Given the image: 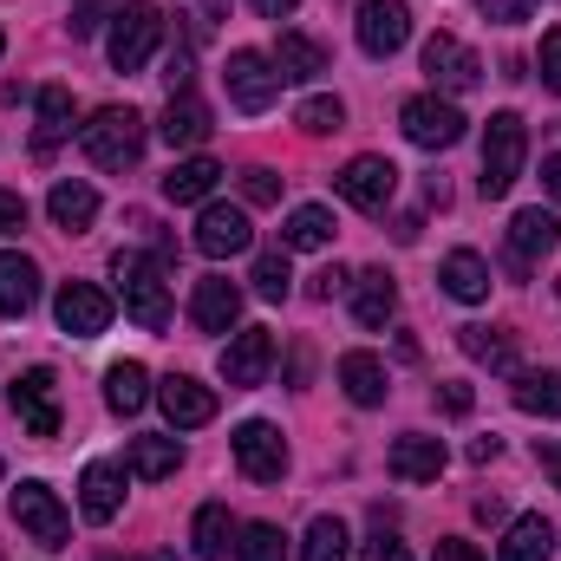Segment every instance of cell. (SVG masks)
Masks as SVG:
<instances>
[{
	"label": "cell",
	"instance_id": "cell-24",
	"mask_svg": "<svg viewBox=\"0 0 561 561\" xmlns=\"http://www.w3.org/2000/svg\"><path fill=\"white\" fill-rule=\"evenodd\" d=\"M437 280H444V294H450V300L477 307V300L490 294V262H483L477 249H450V255H444V268H437Z\"/></svg>",
	"mask_w": 561,
	"mask_h": 561
},
{
	"label": "cell",
	"instance_id": "cell-3",
	"mask_svg": "<svg viewBox=\"0 0 561 561\" xmlns=\"http://www.w3.org/2000/svg\"><path fill=\"white\" fill-rule=\"evenodd\" d=\"M157 39H163V13H157L150 0H118V13H112V39H105L112 66H118V72H144L150 53H157Z\"/></svg>",
	"mask_w": 561,
	"mask_h": 561
},
{
	"label": "cell",
	"instance_id": "cell-48",
	"mask_svg": "<svg viewBox=\"0 0 561 561\" xmlns=\"http://www.w3.org/2000/svg\"><path fill=\"white\" fill-rule=\"evenodd\" d=\"M13 229H26V203L13 190H0V236H13Z\"/></svg>",
	"mask_w": 561,
	"mask_h": 561
},
{
	"label": "cell",
	"instance_id": "cell-55",
	"mask_svg": "<svg viewBox=\"0 0 561 561\" xmlns=\"http://www.w3.org/2000/svg\"><path fill=\"white\" fill-rule=\"evenodd\" d=\"M373 561H412V556H405L399 542H379V549H373Z\"/></svg>",
	"mask_w": 561,
	"mask_h": 561
},
{
	"label": "cell",
	"instance_id": "cell-11",
	"mask_svg": "<svg viewBox=\"0 0 561 561\" xmlns=\"http://www.w3.org/2000/svg\"><path fill=\"white\" fill-rule=\"evenodd\" d=\"M236 463H242V477L249 483H280L287 477V444H280V431L268 419H249L236 431Z\"/></svg>",
	"mask_w": 561,
	"mask_h": 561
},
{
	"label": "cell",
	"instance_id": "cell-17",
	"mask_svg": "<svg viewBox=\"0 0 561 561\" xmlns=\"http://www.w3.org/2000/svg\"><path fill=\"white\" fill-rule=\"evenodd\" d=\"M190 320H196L203 333H229V327L242 320V287L222 280V275H203L196 294H190Z\"/></svg>",
	"mask_w": 561,
	"mask_h": 561
},
{
	"label": "cell",
	"instance_id": "cell-47",
	"mask_svg": "<svg viewBox=\"0 0 561 561\" xmlns=\"http://www.w3.org/2000/svg\"><path fill=\"white\" fill-rule=\"evenodd\" d=\"M437 405H444L450 419H470V405H477V392H470V386H444V392H437Z\"/></svg>",
	"mask_w": 561,
	"mask_h": 561
},
{
	"label": "cell",
	"instance_id": "cell-34",
	"mask_svg": "<svg viewBox=\"0 0 561 561\" xmlns=\"http://www.w3.org/2000/svg\"><path fill=\"white\" fill-rule=\"evenodd\" d=\"M327 242H333V216L320 203H300L280 229V249H327Z\"/></svg>",
	"mask_w": 561,
	"mask_h": 561
},
{
	"label": "cell",
	"instance_id": "cell-53",
	"mask_svg": "<svg viewBox=\"0 0 561 561\" xmlns=\"http://www.w3.org/2000/svg\"><path fill=\"white\" fill-rule=\"evenodd\" d=\"M477 523H503V496H477Z\"/></svg>",
	"mask_w": 561,
	"mask_h": 561
},
{
	"label": "cell",
	"instance_id": "cell-54",
	"mask_svg": "<svg viewBox=\"0 0 561 561\" xmlns=\"http://www.w3.org/2000/svg\"><path fill=\"white\" fill-rule=\"evenodd\" d=\"M496 450H503V437H477V444H470V457H477V463H490Z\"/></svg>",
	"mask_w": 561,
	"mask_h": 561
},
{
	"label": "cell",
	"instance_id": "cell-32",
	"mask_svg": "<svg viewBox=\"0 0 561 561\" xmlns=\"http://www.w3.org/2000/svg\"><path fill=\"white\" fill-rule=\"evenodd\" d=\"M268 59H275L280 79H320V72H327V46L307 39V33H280V46Z\"/></svg>",
	"mask_w": 561,
	"mask_h": 561
},
{
	"label": "cell",
	"instance_id": "cell-38",
	"mask_svg": "<svg viewBox=\"0 0 561 561\" xmlns=\"http://www.w3.org/2000/svg\"><path fill=\"white\" fill-rule=\"evenodd\" d=\"M294 125H300L307 138H327V131H340V125H346V105H340V99H327V92H313V99H300Z\"/></svg>",
	"mask_w": 561,
	"mask_h": 561
},
{
	"label": "cell",
	"instance_id": "cell-35",
	"mask_svg": "<svg viewBox=\"0 0 561 561\" xmlns=\"http://www.w3.org/2000/svg\"><path fill=\"white\" fill-rule=\"evenodd\" d=\"M457 346H463L470 359L496 366V373H516V340H510V333H490V327H463V333H457Z\"/></svg>",
	"mask_w": 561,
	"mask_h": 561
},
{
	"label": "cell",
	"instance_id": "cell-8",
	"mask_svg": "<svg viewBox=\"0 0 561 561\" xmlns=\"http://www.w3.org/2000/svg\"><path fill=\"white\" fill-rule=\"evenodd\" d=\"M7 405H13V419L26 424L33 437H59V379H53L46 366L20 373L13 392H7Z\"/></svg>",
	"mask_w": 561,
	"mask_h": 561
},
{
	"label": "cell",
	"instance_id": "cell-57",
	"mask_svg": "<svg viewBox=\"0 0 561 561\" xmlns=\"http://www.w3.org/2000/svg\"><path fill=\"white\" fill-rule=\"evenodd\" d=\"M0 53H7V33H0Z\"/></svg>",
	"mask_w": 561,
	"mask_h": 561
},
{
	"label": "cell",
	"instance_id": "cell-22",
	"mask_svg": "<svg viewBox=\"0 0 561 561\" xmlns=\"http://www.w3.org/2000/svg\"><path fill=\"white\" fill-rule=\"evenodd\" d=\"M157 131H163V144H170V150H196V144L209 138L216 125H209V105H203V99L176 92V99L163 105V125H157Z\"/></svg>",
	"mask_w": 561,
	"mask_h": 561
},
{
	"label": "cell",
	"instance_id": "cell-14",
	"mask_svg": "<svg viewBox=\"0 0 561 561\" xmlns=\"http://www.w3.org/2000/svg\"><path fill=\"white\" fill-rule=\"evenodd\" d=\"M412 39V7L405 0H366L359 7V46L366 59H392Z\"/></svg>",
	"mask_w": 561,
	"mask_h": 561
},
{
	"label": "cell",
	"instance_id": "cell-41",
	"mask_svg": "<svg viewBox=\"0 0 561 561\" xmlns=\"http://www.w3.org/2000/svg\"><path fill=\"white\" fill-rule=\"evenodd\" d=\"M242 196H249L255 209H268V203H280V176H275V170H262V163H255V170H242Z\"/></svg>",
	"mask_w": 561,
	"mask_h": 561
},
{
	"label": "cell",
	"instance_id": "cell-7",
	"mask_svg": "<svg viewBox=\"0 0 561 561\" xmlns=\"http://www.w3.org/2000/svg\"><path fill=\"white\" fill-rule=\"evenodd\" d=\"M13 523H20L39 549H66V536H72V516L59 510V496H53L46 483H20V490H13Z\"/></svg>",
	"mask_w": 561,
	"mask_h": 561
},
{
	"label": "cell",
	"instance_id": "cell-1",
	"mask_svg": "<svg viewBox=\"0 0 561 561\" xmlns=\"http://www.w3.org/2000/svg\"><path fill=\"white\" fill-rule=\"evenodd\" d=\"M112 280H118V300H125V313L138 320L144 333H163L170 327V294H163V268L138 255V249H118L112 255Z\"/></svg>",
	"mask_w": 561,
	"mask_h": 561
},
{
	"label": "cell",
	"instance_id": "cell-43",
	"mask_svg": "<svg viewBox=\"0 0 561 561\" xmlns=\"http://www.w3.org/2000/svg\"><path fill=\"white\" fill-rule=\"evenodd\" d=\"M536 66H542V85H549V92H561V26H556V33H542Z\"/></svg>",
	"mask_w": 561,
	"mask_h": 561
},
{
	"label": "cell",
	"instance_id": "cell-49",
	"mask_svg": "<svg viewBox=\"0 0 561 561\" xmlns=\"http://www.w3.org/2000/svg\"><path fill=\"white\" fill-rule=\"evenodd\" d=\"M431 561H483V556H477L470 542H437V549H431Z\"/></svg>",
	"mask_w": 561,
	"mask_h": 561
},
{
	"label": "cell",
	"instance_id": "cell-33",
	"mask_svg": "<svg viewBox=\"0 0 561 561\" xmlns=\"http://www.w3.org/2000/svg\"><path fill=\"white\" fill-rule=\"evenodd\" d=\"M516 412L561 419V373H516Z\"/></svg>",
	"mask_w": 561,
	"mask_h": 561
},
{
	"label": "cell",
	"instance_id": "cell-16",
	"mask_svg": "<svg viewBox=\"0 0 561 561\" xmlns=\"http://www.w3.org/2000/svg\"><path fill=\"white\" fill-rule=\"evenodd\" d=\"M556 242H561L556 216H549V209H523V216L510 222V275L523 280L542 255H556Z\"/></svg>",
	"mask_w": 561,
	"mask_h": 561
},
{
	"label": "cell",
	"instance_id": "cell-12",
	"mask_svg": "<svg viewBox=\"0 0 561 561\" xmlns=\"http://www.w3.org/2000/svg\"><path fill=\"white\" fill-rule=\"evenodd\" d=\"M424 72H431V85H444V92H477V85H483V59H477L463 39H450V33H431V39H424Z\"/></svg>",
	"mask_w": 561,
	"mask_h": 561
},
{
	"label": "cell",
	"instance_id": "cell-23",
	"mask_svg": "<svg viewBox=\"0 0 561 561\" xmlns=\"http://www.w3.org/2000/svg\"><path fill=\"white\" fill-rule=\"evenodd\" d=\"M392 313H399V280L386 275V268L353 275V320L359 327H386Z\"/></svg>",
	"mask_w": 561,
	"mask_h": 561
},
{
	"label": "cell",
	"instance_id": "cell-31",
	"mask_svg": "<svg viewBox=\"0 0 561 561\" xmlns=\"http://www.w3.org/2000/svg\"><path fill=\"white\" fill-rule=\"evenodd\" d=\"M176 463H183L176 437H131V450H125V470H131V477H144V483L176 477Z\"/></svg>",
	"mask_w": 561,
	"mask_h": 561
},
{
	"label": "cell",
	"instance_id": "cell-56",
	"mask_svg": "<svg viewBox=\"0 0 561 561\" xmlns=\"http://www.w3.org/2000/svg\"><path fill=\"white\" fill-rule=\"evenodd\" d=\"M209 7V20H229V0H203Z\"/></svg>",
	"mask_w": 561,
	"mask_h": 561
},
{
	"label": "cell",
	"instance_id": "cell-6",
	"mask_svg": "<svg viewBox=\"0 0 561 561\" xmlns=\"http://www.w3.org/2000/svg\"><path fill=\"white\" fill-rule=\"evenodd\" d=\"M333 190H340L353 209L386 216V209H392V196H399V170H392V157H353V163L333 176Z\"/></svg>",
	"mask_w": 561,
	"mask_h": 561
},
{
	"label": "cell",
	"instance_id": "cell-37",
	"mask_svg": "<svg viewBox=\"0 0 561 561\" xmlns=\"http://www.w3.org/2000/svg\"><path fill=\"white\" fill-rule=\"evenodd\" d=\"M229 536H236V529H229V510H222V503H203V510H196V529H190L196 556L222 561V556H229Z\"/></svg>",
	"mask_w": 561,
	"mask_h": 561
},
{
	"label": "cell",
	"instance_id": "cell-15",
	"mask_svg": "<svg viewBox=\"0 0 561 561\" xmlns=\"http://www.w3.org/2000/svg\"><path fill=\"white\" fill-rule=\"evenodd\" d=\"M268 366H275V333H268V327H242V333L222 346V379H229V386H242V392H249V386H262V379H268Z\"/></svg>",
	"mask_w": 561,
	"mask_h": 561
},
{
	"label": "cell",
	"instance_id": "cell-42",
	"mask_svg": "<svg viewBox=\"0 0 561 561\" xmlns=\"http://www.w3.org/2000/svg\"><path fill=\"white\" fill-rule=\"evenodd\" d=\"M190 79H196L190 46H170V59H163V85H170V99H176V92H190Z\"/></svg>",
	"mask_w": 561,
	"mask_h": 561
},
{
	"label": "cell",
	"instance_id": "cell-26",
	"mask_svg": "<svg viewBox=\"0 0 561 561\" xmlns=\"http://www.w3.org/2000/svg\"><path fill=\"white\" fill-rule=\"evenodd\" d=\"M340 386H346L353 405H386V392H392V379H386V366L373 353H346L340 359Z\"/></svg>",
	"mask_w": 561,
	"mask_h": 561
},
{
	"label": "cell",
	"instance_id": "cell-36",
	"mask_svg": "<svg viewBox=\"0 0 561 561\" xmlns=\"http://www.w3.org/2000/svg\"><path fill=\"white\" fill-rule=\"evenodd\" d=\"M346 549H353L346 523L340 516H313L307 523V542H300V561H346Z\"/></svg>",
	"mask_w": 561,
	"mask_h": 561
},
{
	"label": "cell",
	"instance_id": "cell-5",
	"mask_svg": "<svg viewBox=\"0 0 561 561\" xmlns=\"http://www.w3.org/2000/svg\"><path fill=\"white\" fill-rule=\"evenodd\" d=\"M222 85H229V105L236 112H268L280 99V72L268 53H255V46H242V53H229V72H222Z\"/></svg>",
	"mask_w": 561,
	"mask_h": 561
},
{
	"label": "cell",
	"instance_id": "cell-2",
	"mask_svg": "<svg viewBox=\"0 0 561 561\" xmlns=\"http://www.w3.org/2000/svg\"><path fill=\"white\" fill-rule=\"evenodd\" d=\"M79 150L99 170H131L144 157V118L131 105H105V112H92V125H79Z\"/></svg>",
	"mask_w": 561,
	"mask_h": 561
},
{
	"label": "cell",
	"instance_id": "cell-21",
	"mask_svg": "<svg viewBox=\"0 0 561 561\" xmlns=\"http://www.w3.org/2000/svg\"><path fill=\"white\" fill-rule=\"evenodd\" d=\"M386 463H392V477H399V483H437V477H444V444H437V437H424V431H412V437H399V444H392V457H386Z\"/></svg>",
	"mask_w": 561,
	"mask_h": 561
},
{
	"label": "cell",
	"instance_id": "cell-20",
	"mask_svg": "<svg viewBox=\"0 0 561 561\" xmlns=\"http://www.w3.org/2000/svg\"><path fill=\"white\" fill-rule=\"evenodd\" d=\"M157 399H163V412H170L176 431H196V424L216 419V392H209V386H196L190 373H170V379L157 386Z\"/></svg>",
	"mask_w": 561,
	"mask_h": 561
},
{
	"label": "cell",
	"instance_id": "cell-45",
	"mask_svg": "<svg viewBox=\"0 0 561 561\" xmlns=\"http://www.w3.org/2000/svg\"><path fill=\"white\" fill-rule=\"evenodd\" d=\"M105 7H112V0H72V39H85V33H99V20H105Z\"/></svg>",
	"mask_w": 561,
	"mask_h": 561
},
{
	"label": "cell",
	"instance_id": "cell-19",
	"mask_svg": "<svg viewBox=\"0 0 561 561\" xmlns=\"http://www.w3.org/2000/svg\"><path fill=\"white\" fill-rule=\"evenodd\" d=\"M79 510H85V523H118V510H125V470L118 463H85Z\"/></svg>",
	"mask_w": 561,
	"mask_h": 561
},
{
	"label": "cell",
	"instance_id": "cell-46",
	"mask_svg": "<svg viewBox=\"0 0 561 561\" xmlns=\"http://www.w3.org/2000/svg\"><path fill=\"white\" fill-rule=\"evenodd\" d=\"M346 287H353V275H346V268H320L307 294H313V300H333V294H346Z\"/></svg>",
	"mask_w": 561,
	"mask_h": 561
},
{
	"label": "cell",
	"instance_id": "cell-50",
	"mask_svg": "<svg viewBox=\"0 0 561 561\" xmlns=\"http://www.w3.org/2000/svg\"><path fill=\"white\" fill-rule=\"evenodd\" d=\"M249 7H255V13H262V20H287V13H294V7H300V0H249Z\"/></svg>",
	"mask_w": 561,
	"mask_h": 561
},
{
	"label": "cell",
	"instance_id": "cell-9",
	"mask_svg": "<svg viewBox=\"0 0 561 561\" xmlns=\"http://www.w3.org/2000/svg\"><path fill=\"white\" fill-rule=\"evenodd\" d=\"M399 125H405V138L419 144V150H450V144L463 138V112H457L450 99H437V92H424V99H405Z\"/></svg>",
	"mask_w": 561,
	"mask_h": 561
},
{
	"label": "cell",
	"instance_id": "cell-25",
	"mask_svg": "<svg viewBox=\"0 0 561 561\" xmlns=\"http://www.w3.org/2000/svg\"><path fill=\"white\" fill-rule=\"evenodd\" d=\"M72 138V92L66 85H46L39 92V125H33V150L39 157H53L59 144Z\"/></svg>",
	"mask_w": 561,
	"mask_h": 561
},
{
	"label": "cell",
	"instance_id": "cell-39",
	"mask_svg": "<svg viewBox=\"0 0 561 561\" xmlns=\"http://www.w3.org/2000/svg\"><path fill=\"white\" fill-rule=\"evenodd\" d=\"M236 556H242V561H280V556H287V536H280L275 523H249V529H242V542H236Z\"/></svg>",
	"mask_w": 561,
	"mask_h": 561
},
{
	"label": "cell",
	"instance_id": "cell-51",
	"mask_svg": "<svg viewBox=\"0 0 561 561\" xmlns=\"http://www.w3.org/2000/svg\"><path fill=\"white\" fill-rule=\"evenodd\" d=\"M542 190L561 203V157H542Z\"/></svg>",
	"mask_w": 561,
	"mask_h": 561
},
{
	"label": "cell",
	"instance_id": "cell-52",
	"mask_svg": "<svg viewBox=\"0 0 561 561\" xmlns=\"http://www.w3.org/2000/svg\"><path fill=\"white\" fill-rule=\"evenodd\" d=\"M536 457H542V470L556 477V490H561V444H536Z\"/></svg>",
	"mask_w": 561,
	"mask_h": 561
},
{
	"label": "cell",
	"instance_id": "cell-30",
	"mask_svg": "<svg viewBox=\"0 0 561 561\" xmlns=\"http://www.w3.org/2000/svg\"><path fill=\"white\" fill-rule=\"evenodd\" d=\"M216 176H222V163H216V157H183V163L163 176V196H170V203H209Z\"/></svg>",
	"mask_w": 561,
	"mask_h": 561
},
{
	"label": "cell",
	"instance_id": "cell-40",
	"mask_svg": "<svg viewBox=\"0 0 561 561\" xmlns=\"http://www.w3.org/2000/svg\"><path fill=\"white\" fill-rule=\"evenodd\" d=\"M255 294H262V300H287V287H294V275H287V255H255Z\"/></svg>",
	"mask_w": 561,
	"mask_h": 561
},
{
	"label": "cell",
	"instance_id": "cell-27",
	"mask_svg": "<svg viewBox=\"0 0 561 561\" xmlns=\"http://www.w3.org/2000/svg\"><path fill=\"white\" fill-rule=\"evenodd\" d=\"M33 300H39V268L26 255H0V313L20 320V313H33Z\"/></svg>",
	"mask_w": 561,
	"mask_h": 561
},
{
	"label": "cell",
	"instance_id": "cell-44",
	"mask_svg": "<svg viewBox=\"0 0 561 561\" xmlns=\"http://www.w3.org/2000/svg\"><path fill=\"white\" fill-rule=\"evenodd\" d=\"M536 7H542V0H483V13H490L496 26H523Z\"/></svg>",
	"mask_w": 561,
	"mask_h": 561
},
{
	"label": "cell",
	"instance_id": "cell-13",
	"mask_svg": "<svg viewBox=\"0 0 561 561\" xmlns=\"http://www.w3.org/2000/svg\"><path fill=\"white\" fill-rule=\"evenodd\" d=\"M249 242H255V229H249V216H242L236 203H203V216H196V249H203L209 262L249 255Z\"/></svg>",
	"mask_w": 561,
	"mask_h": 561
},
{
	"label": "cell",
	"instance_id": "cell-18",
	"mask_svg": "<svg viewBox=\"0 0 561 561\" xmlns=\"http://www.w3.org/2000/svg\"><path fill=\"white\" fill-rule=\"evenodd\" d=\"M46 216H53V229H59V236H85V229L99 222V190H92V183H79V176H66V183H53Z\"/></svg>",
	"mask_w": 561,
	"mask_h": 561
},
{
	"label": "cell",
	"instance_id": "cell-28",
	"mask_svg": "<svg viewBox=\"0 0 561 561\" xmlns=\"http://www.w3.org/2000/svg\"><path fill=\"white\" fill-rule=\"evenodd\" d=\"M105 405H112L118 419H138L144 405H150V373H144L138 359H118V366L105 373Z\"/></svg>",
	"mask_w": 561,
	"mask_h": 561
},
{
	"label": "cell",
	"instance_id": "cell-4",
	"mask_svg": "<svg viewBox=\"0 0 561 561\" xmlns=\"http://www.w3.org/2000/svg\"><path fill=\"white\" fill-rule=\"evenodd\" d=\"M523 157H529V125L516 112H496L483 131V196H510L523 176Z\"/></svg>",
	"mask_w": 561,
	"mask_h": 561
},
{
	"label": "cell",
	"instance_id": "cell-29",
	"mask_svg": "<svg viewBox=\"0 0 561 561\" xmlns=\"http://www.w3.org/2000/svg\"><path fill=\"white\" fill-rule=\"evenodd\" d=\"M549 556H556V523L549 516H516L496 561H549Z\"/></svg>",
	"mask_w": 561,
	"mask_h": 561
},
{
	"label": "cell",
	"instance_id": "cell-10",
	"mask_svg": "<svg viewBox=\"0 0 561 561\" xmlns=\"http://www.w3.org/2000/svg\"><path fill=\"white\" fill-rule=\"evenodd\" d=\"M53 313H59V333H72V340H99V333L112 327V294L92 287V280H66L59 300H53Z\"/></svg>",
	"mask_w": 561,
	"mask_h": 561
}]
</instances>
